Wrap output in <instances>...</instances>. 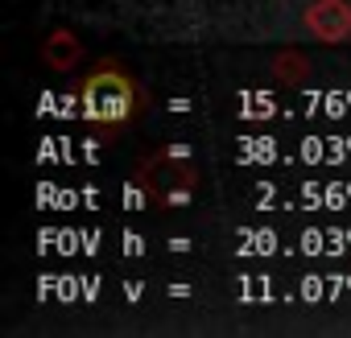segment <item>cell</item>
<instances>
[{
	"mask_svg": "<svg viewBox=\"0 0 351 338\" xmlns=\"http://www.w3.org/2000/svg\"><path fill=\"white\" fill-rule=\"evenodd\" d=\"M132 103H136L132 83H128L124 75H116V70L91 75V79L83 83V112H87L91 120H99V124H120V120H128V116H132Z\"/></svg>",
	"mask_w": 351,
	"mask_h": 338,
	"instance_id": "obj_1",
	"label": "cell"
}]
</instances>
